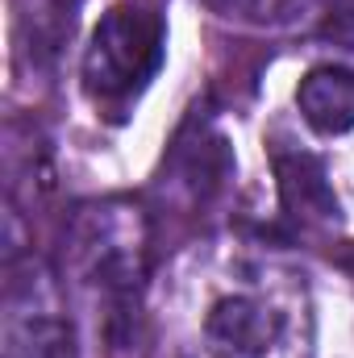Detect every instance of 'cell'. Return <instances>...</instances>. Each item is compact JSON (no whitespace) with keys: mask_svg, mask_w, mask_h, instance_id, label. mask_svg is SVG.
I'll return each instance as SVG.
<instances>
[{"mask_svg":"<svg viewBox=\"0 0 354 358\" xmlns=\"http://www.w3.org/2000/svg\"><path fill=\"white\" fill-rule=\"evenodd\" d=\"M67 267L92 300H100L108 325L129 321L150 271L146 213L129 200L80 204L67 221Z\"/></svg>","mask_w":354,"mask_h":358,"instance_id":"1","label":"cell"},{"mask_svg":"<svg viewBox=\"0 0 354 358\" xmlns=\"http://www.w3.org/2000/svg\"><path fill=\"white\" fill-rule=\"evenodd\" d=\"M167 21L150 0L113 4L84 50V88L100 108H125L159 76Z\"/></svg>","mask_w":354,"mask_h":358,"instance_id":"2","label":"cell"},{"mask_svg":"<svg viewBox=\"0 0 354 358\" xmlns=\"http://www.w3.org/2000/svg\"><path fill=\"white\" fill-rule=\"evenodd\" d=\"M0 358H80L76 325L63 308L55 271L42 259H8Z\"/></svg>","mask_w":354,"mask_h":358,"instance_id":"3","label":"cell"},{"mask_svg":"<svg viewBox=\"0 0 354 358\" xmlns=\"http://www.w3.org/2000/svg\"><path fill=\"white\" fill-rule=\"evenodd\" d=\"M283 334V317L259 296H221L204 317L213 358H267Z\"/></svg>","mask_w":354,"mask_h":358,"instance_id":"4","label":"cell"},{"mask_svg":"<svg viewBox=\"0 0 354 358\" xmlns=\"http://www.w3.org/2000/svg\"><path fill=\"white\" fill-rule=\"evenodd\" d=\"M275 179H279V204L292 225L313 234V229H334L342 221V204L330 187V176L313 155H279Z\"/></svg>","mask_w":354,"mask_h":358,"instance_id":"5","label":"cell"},{"mask_svg":"<svg viewBox=\"0 0 354 358\" xmlns=\"http://www.w3.org/2000/svg\"><path fill=\"white\" fill-rule=\"evenodd\" d=\"M296 108L304 117L309 129H317L321 138H338L354 129V71L346 67H313L300 88H296Z\"/></svg>","mask_w":354,"mask_h":358,"instance_id":"6","label":"cell"},{"mask_svg":"<svg viewBox=\"0 0 354 358\" xmlns=\"http://www.w3.org/2000/svg\"><path fill=\"white\" fill-rule=\"evenodd\" d=\"M208 13L250 29H317L330 0H200Z\"/></svg>","mask_w":354,"mask_h":358,"instance_id":"7","label":"cell"},{"mask_svg":"<svg viewBox=\"0 0 354 358\" xmlns=\"http://www.w3.org/2000/svg\"><path fill=\"white\" fill-rule=\"evenodd\" d=\"M225 142L213 134H196V142H179L171 155V183L187 192V200H208L225 176Z\"/></svg>","mask_w":354,"mask_h":358,"instance_id":"8","label":"cell"},{"mask_svg":"<svg viewBox=\"0 0 354 358\" xmlns=\"http://www.w3.org/2000/svg\"><path fill=\"white\" fill-rule=\"evenodd\" d=\"M71 25L67 0H17V38L34 59H55L63 38H71Z\"/></svg>","mask_w":354,"mask_h":358,"instance_id":"9","label":"cell"},{"mask_svg":"<svg viewBox=\"0 0 354 358\" xmlns=\"http://www.w3.org/2000/svg\"><path fill=\"white\" fill-rule=\"evenodd\" d=\"M317 38L330 42L338 55L354 59V0H330V8L317 25Z\"/></svg>","mask_w":354,"mask_h":358,"instance_id":"10","label":"cell"}]
</instances>
